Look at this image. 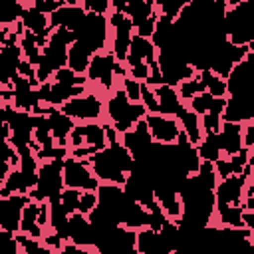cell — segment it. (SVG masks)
<instances>
[{"instance_id":"cell-6","label":"cell","mask_w":254,"mask_h":254,"mask_svg":"<svg viewBox=\"0 0 254 254\" xmlns=\"http://www.w3.org/2000/svg\"><path fill=\"white\" fill-rule=\"evenodd\" d=\"M145 123H147L151 141L157 145H175V141L181 133V125H179L177 117H167L161 113H147Z\"/></svg>"},{"instance_id":"cell-8","label":"cell","mask_w":254,"mask_h":254,"mask_svg":"<svg viewBox=\"0 0 254 254\" xmlns=\"http://www.w3.org/2000/svg\"><path fill=\"white\" fill-rule=\"evenodd\" d=\"M28 202H30L28 194H12L8 198H0V230L10 232V234H18L22 208Z\"/></svg>"},{"instance_id":"cell-29","label":"cell","mask_w":254,"mask_h":254,"mask_svg":"<svg viewBox=\"0 0 254 254\" xmlns=\"http://www.w3.org/2000/svg\"><path fill=\"white\" fill-rule=\"evenodd\" d=\"M10 171H12V167H10L8 163H4V161H0V187L4 185V181H6V177L10 175Z\"/></svg>"},{"instance_id":"cell-17","label":"cell","mask_w":254,"mask_h":254,"mask_svg":"<svg viewBox=\"0 0 254 254\" xmlns=\"http://www.w3.org/2000/svg\"><path fill=\"white\" fill-rule=\"evenodd\" d=\"M26 4L22 2H0V26H12L22 20Z\"/></svg>"},{"instance_id":"cell-21","label":"cell","mask_w":254,"mask_h":254,"mask_svg":"<svg viewBox=\"0 0 254 254\" xmlns=\"http://www.w3.org/2000/svg\"><path fill=\"white\" fill-rule=\"evenodd\" d=\"M222 127V119L220 115H212V113H204L200 115V131L202 135H216Z\"/></svg>"},{"instance_id":"cell-23","label":"cell","mask_w":254,"mask_h":254,"mask_svg":"<svg viewBox=\"0 0 254 254\" xmlns=\"http://www.w3.org/2000/svg\"><path fill=\"white\" fill-rule=\"evenodd\" d=\"M121 87H123V91L131 103H141V83L139 81H135L131 77H123Z\"/></svg>"},{"instance_id":"cell-2","label":"cell","mask_w":254,"mask_h":254,"mask_svg":"<svg viewBox=\"0 0 254 254\" xmlns=\"http://www.w3.org/2000/svg\"><path fill=\"white\" fill-rule=\"evenodd\" d=\"M145 115H147V111H145L143 103H131L121 85L117 89H113L111 97L107 99V117L111 121V127L119 135L131 131L137 121L145 119Z\"/></svg>"},{"instance_id":"cell-16","label":"cell","mask_w":254,"mask_h":254,"mask_svg":"<svg viewBox=\"0 0 254 254\" xmlns=\"http://www.w3.org/2000/svg\"><path fill=\"white\" fill-rule=\"evenodd\" d=\"M196 153H198L200 161L216 163L222 157V153L218 149V143H216V135H202L200 143L196 145Z\"/></svg>"},{"instance_id":"cell-9","label":"cell","mask_w":254,"mask_h":254,"mask_svg":"<svg viewBox=\"0 0 254 254\" xmlns=\"http://www.w3.org/2000/svg\"><path fill=\"white\" fill-rule=\"evenodd\" d=\"M216 143L222 157H234L242 149V125L240 123H222L216 133Z\"/></svg>"},{"instance_id":"cell-14","label":"cell","mask_w":254,"mask_h":254,"mask_svg":"<svg viewBox=\"0 0 254 254\" xmlns=\"http://www.w3.org/2000/svg\"><path fill=\"white\" fill-rule=\"evenodd\" d=\"M177 121L181 125V129L185 131V135L189 137V143L192 147H196L202 139V131H200V117L196 113H192L187 105L181 109V113L177 115Z\"/></svg>"},{"instance_id":"cell-30","label":"cell","mask_w":254,"mask_h":254,"mask_svg":"<svg viewBox=\"0 0 254 254\" xmlns=\"http://www.w3.org/2000/svg\"><path fill=\"white\" fill-rule=\"evenodd\" d=\"M0 28H2V26H0Z\"/></svg>"},{"instance_id":"cell-22","label":"cell","mask_w":254,"mask_h":254,"mask_svg":"<svg viewBox=\"0 0 254 254\" xmlns=\"http://www.w3.org/2000/svg\"><path fill=\"white\" fill-rule=\"evenodd\" d=\"M97 206V192L95 190H81L79 192V206H77V212L87 216L93 208Z\"/></svg>"},{"instance_id":"cell-13","label":"cell","mask_w":254,"mask_h":254,"mask_svg":"<svg viewBox=\"0 0 254 254\" xmlns=\"http://www.w3.org/2000/svg\"><path fill=\"white\" fill-rule=\"evenodd\" d=\"M91 56H93V54L87 50V46H85L83 42L75 40V42L67 48V64H65V67H69V69H71L73 73H77V75H85Z\"/></svg>"},{"instance_id":"cell-28","label":"cell","mask_w":254,"mask_h":254,"mask_svg":"<svg viewBox=\"0 0 254 254\" xmlns=\"http://www.w3.org/2000/svg\"><path fill=\"white\" fill-rule=\"evenodd\" d=\"M242 226L254 230V210H242Z\"/></svg>"},{"instance_id":"cell-7","label":"cell","mask_w":254,"mask_h":254,"mask_svg":"<svg viewBox=\"0 0 254 254\" xmlns=\"http://www.w3.org/2000/svg\"><path fill=\"white\" fill-rule=\"evenodd\" d=\"M67 147L75 149V147H93L97 151H103L107 147L105 143V133H103V125L95 123V121H87L83 125H75L67 137Z\"/></svg>"},{"instance_id":"cell-18","label":"cell","mask_w":254,"mask_h":254,"mask_svg":"<svg viewBox=\"0 0 254 254\" xmlns=\"http://www.w3.org/2000/svg\"><path fill=\"white\" fill-rule=\"evenodd\" d=\"M175 91H177V95H179L181 103H189L194 95L204 93V87H202V83L198 81V75L194 73V77L179 81V83H177V87H175Z\"/></svg>"},{"instance_id":"cell-12","label":"cell","mask_w":254,"mask_h":254,"mask_svg":"<svg viewBox=\"0 0 254 254\" xmlns=\"http://www.w3.org/2000/svg\"><path fill=\"white\" fill-rule=\"evenodd\" d=\"M155 97H157V103H159V113L161 115H167V117H177L181 113V109L185 107V103H181L175 87L171 85H159L153 89Z\"/></svg>"},{"instance_id":"cell-20","label":"cell","mask_w":254,"mask_h":254,"mask_svg":"<svg viewBox=\"0 0 254 254\" xmlns=\"http://www.w3.org/2000/svg\"><path fill=\"white\" fill-rule=\"evenodd\" d=\"M210 103H212V95L210 93H198V95H194L189 103H185L192 113H196L198 117L200 115H204V113H208V107H210Z\"/></svg>"},{"instance_id":"cell-19","label":"cell","mask_w":254,"mask_h":254,"mask_svg":"<svg viewBox=\"0 0 254 254\" xmlns=\"http://www.w3.org/2000/svg\"><path fill=\"white\" fill-rule=\"evenodd\" d=\"M79 192L81 190H75V189H64L58 196V202L60 206L67 212V214H73L77 212V206H79Z\"/></svg>"},{"instance_id":"cell-11","label":"cell","mask_w":254,"mask_h":254,"mask_svg":"<svg viewBox=\"0 0 254 254\" xmlns=\"http://www.w3.org/2000/svg\"><path fill=\"white\" fill-rule=\"evenodd\" d=\"M48 123H50V131H52V137H54V145L56 147H67V137L71 133V129L75 127V121L65 117L60 107H56L48 117Z\"/></svg>"},{"instance_id":"cell-5","label":"cell","mask_w":254,"mask_h":254,"mask_svg":"<svg viewBox=\"0 0 254 254\" xmlns=\"http://www.w3.org/2000/svg\"><path fill=\"white\" fill-rule=\"evenodd\" d=\"M115 65H117V62H115V58L109 50L93 54L91 60H89L85 77H87V81H95L103 89H111L113 81L117 79L115 77Z\"/></svg>"},{"instance_id":"cell-24","label":"cell","mask_w":254,"mask_h":254,"mask_svg":"<svg viewBox=\"0 0 254 254\" xmlns=\"http://www.w3.org/2000/svg\"><path fill=\"white\" fill-rule=\"evenodd\" d=\"M64 4H65V0H60V2L36 0V2H32V8H34V10H38V12H40V14H44V16H50V14H54L56 10H60Z\"/></svg>"},{"instance_id":"cell-27","label":"cell","mask_w":254,"mask_h":254,"mask_svg":"<svg viewBox=\"0 0 254 254\" xmlns=\"http://www.w3.org/2000/svg\"><path fill=\"white\" fill-rule=\"evenodd\" d=\"M224 107H226V97H212V103H210V107H208V113H212V115H222Z\"/></svg>"},{"instance_id":"cell-3","label":"cell","mask_w":254,"mask_h":254,"mask_svg":"<svg viewBox=\"0 0 254 254\" xmlns=\"http://www.w3.org/2000/svg\"><path fill=\"white\" fill-rule=\"evenodd\" d=\"M62 181H64V189H75V190H97L99 187V181L95 179L91 169L81 159H73V157L64 159Z\"/></svg>"},{"instance_id":"cell-25","label":"cell","mask_w":254,"mask_h":254,"mask_svg":"<svg viewBox=\"0 0 254 254\" xmlns=\"http://www.w3.org/2000/svg\"><path fill=\"white\" fill-rule=\"evenodd\" d=\"M40 242H42L46 248H52L54 252H60V250H62V246H64V240H62L54 230H52L50 234H44V236L40 238Z\"/></svg>"},{"instance_id":"cell-1","label":"cell","mask_w":254,"mask_h":254,"mask_svg":"<svg viewBox=\"0 0 254 254\" xmlns=\"http://www.w3.org/2000/svg\"><path fill=\"white\" fill-rule=\"evenodd\" d=\"M91 163V173L99 183H109V185H119L123 187L131 171L135 169V159L133 155L119 143L113 147H105L103 151H97L95 155L89 157Z\"/></svg>"},{"instance_id":"cell-15","label":"cell","mask_w":254,"mask_h":254,"mask_svg":"<svg viewBox=\"0 0 254 254\" xmlns=\"http://www.w3.org/2000/svg\"><path fill=\"white\" fill-rule=\"evenodd\" d=\"M38 210H40V204L30 200L24 208H22V218H20V232L30 236V238H36L40 240L44 236V228L38 226L36 218H38Z\"/></svg>"},{"instance_id":"cell-26","label":"cell","mask_w":254,"mask_h":254,"mask_svg":"<svg viewBox=\"0 0 254 254\" xmlns=\"http://www.w3.org/2000/svg\"><path fill=\"white\" fill-rule=\"evenodd\" d=\"M36 222H38V226H42L44 230L50 226V202H48V200L40 202V210H38Z\"/></svg>"},{"instance_id":"cell-4","label":"cell","mask_w":254,"mask_h":254,"mask_svg":"<svg viewBox=\"0 0 254 254\" xmlns=\"http://www.w3.org/2000/svg\"><path fill=\"white\" fill-rule=\"evenodd\" d=\"M60 111L69 117V119H79V121H97L103 113V99L95 93H85L79 97H73L69 101H65Z\"/></svg>"},{"instance_id":"cell-10","label":"cell","mask_w":254,"mask_h":254,"mask_svg":"<svg viewBox=\"0 0 254 254\" xmlns=\"http://www.w3.org/2000/svg\"><path fill=\"white\" fill-rule=\"evenodd\" d=\"M113 30L115 32H113V42H111V50L109 52L113 54L117 64H125L127 54H129V46H131V38H133V24L125 16L123 22Z\"/></svg>"}]
</instances>
